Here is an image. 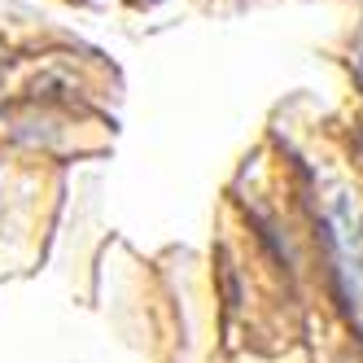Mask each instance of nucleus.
<instances>
[{
	"label": "nucleus",
	"instance_id": "f257e3e1",
	"mask_svg": "<svg viewBox=\"0 0 363 363\" xmlns=\"http://www.w3.org/2000/svg\"><path fill=\"white\" fill-rule=\"evenodd\" d=\"M337 241H342L346 294H350V306L363 324V223L354 219V211H337Z\"/></svg>",
	"mask_w": 363,
	"mask_h": 363
}]
</instances>
